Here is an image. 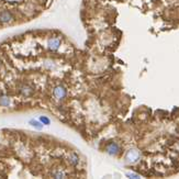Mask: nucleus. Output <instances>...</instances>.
<instances>
[{"label": "nucleus", "instance_id": "nucleus-9", "mask_svg": "<svg viewBox=\"0 0 179 179\" xmlns=\"http://www.w3.org/2000/svg\"><path fill=\"white\" fill-rule=\"evenodd\" d=\"M78 160H79V158H78V156L76 154H72L70 157H69V162L72 163L73 165H77Z\"/></svg>", "mask_w": 179, "mask_h": 179}, {"label": "nucleus", "instance_id": "nucleus-1", "mask_svg": "<svg viewBox=\"0 0 179 179\" xmlns=\"http://www.w3.org/2000/svg\"><path fill=\"white\" fill-rule=\"evenodd\" d=\"M53 92H54L55 98H57V99H59V100L64 99L67 95L66 88L63 87V86H56L55 88H54V91H53Z\"/></svg>", "mask_w": 179, "mask_h": 179}, {"label": "nucleus", "instance_id": "nucleus-8", "mask_svg": "<svg viewBox=\"0 0 179 179\" xmlns=\"http://www.w3.org/2000/svg\"><path fill=\"white\" fill-rule=\"evenodd\" d=\"M39 120L42 122V124H43V125H50V124H51V120L48 119V116H41L39 118Z\"/></svg>", "mask_w": 179, "mask_h": 179}, {"label": "nucleus", "instance_id": "nucleus-11", "mask_svg": "<svg viewBox=\"0 0 179 179\" xmlns=\"http://www.w3.org/2000/svg\"><path fill=\"white\" fill-rule=\"evenodd\" d=\"M127 177H132V178H140V175H136V174H127Z\"/></svg>", "mask_w": 179, "mask_h": 179}, {"label": "nucleus", "instance_id": "nucleus-10", "mask_svg": "<svg viewBox=\"0 0 179 179\" xmlns=\"http://www.w3.org/2000/svg\"><path fill=\"white\" fill-rule=\"evenodd\" d=\"M64 176H65V174H64V173H61V171H58V173H54V174H53V177H54V178H63Z\"/></svg>", "mask_w": 179, "mask_h": 179}, {"label": "nucleus", "instance_id": "nucleus-7", "mask_svg": "<svg viewBox=\"0 0 179 179\" xmlns=\"http://www.w3.org/2000/svg\"><path fill=\"white\" fill-rule=\"evenodd\" d=\"M10 98L7 96H1L0 97V106L1 107H9L10 106Z\"/></svg>", "mask_w": 179, "mask_h": 179}, {"label": "nucleus", "instance_id": "nucleus-5", "mask_svg": "<svg viewBox=\"0 0 179 179\" xmlns=\"http://www.w3.org/2000/svg\"><path fill=\"white\" fill-rule=\"evenodd\" d=\"M120 152V146L116 143H111L108 145L107 147V153L110 155H116Z\"/></svg>", "mask_w": 179, "mask_h": 179}, {"label": "nucleus", "instance_id": "nucleus-6", "mask_svg": "<svg viewBox=\"0 0 179 179\" xmlns=\"http://www.w3.org/2000/svg\"><path fill=\"white\" fill-rule=\"evenodd\" d=\"M29 124H30L31 127H33L34 129L36 130H42L43 129V124L40 120H35V119H31L30 121H29Z\"/></svg>", "mask_w": 179, "mask_h": 179}, {"label": "nucleus", "instance_id": "nucleus-2", "mask_svg": "<svg viewBox=\"0 0 179 179\" xmlns=\"http://www.w3.org/2000/svg\"><path fill=\"white\" fill-rule=\"evenodd\" d=\"M61 46V40L56 39V38H53V39H50L47 41V47L48 50L51 51H57Z\"/></svg>", "mask_w": 179, "mask_h": 179}, {"label": "nucleus", "instance_id": "nucleus-4", "mask_svg": "<svg viewBox=\"0 0 179 179\" xmlns=\"http://www.w3.org/2000/svg\"><path fill=\"white\" fill-rule=\"evenodd\" d=\"M12 19H13V17L9 11H2L0 13V22L1 23H8L12 21Z\"/></svg>", "mask_w": 179, "mask_h": 179}, {"label": "nucleus", "instance_id": "nucleus-3", "mask_svg": "<svg viewBox=\"0 0 179 179\" xmlns=\"http://www.w3.org/2000/svg\"><path fill=\"white\" fill-rule=\"evenodd\" d=\"M138 157H140V153L135 149H131L127 154V160H129L130 163H134L138 159Z\"/></svg>", "mask_w": 179, "mask_h": 179}]
</instances>
